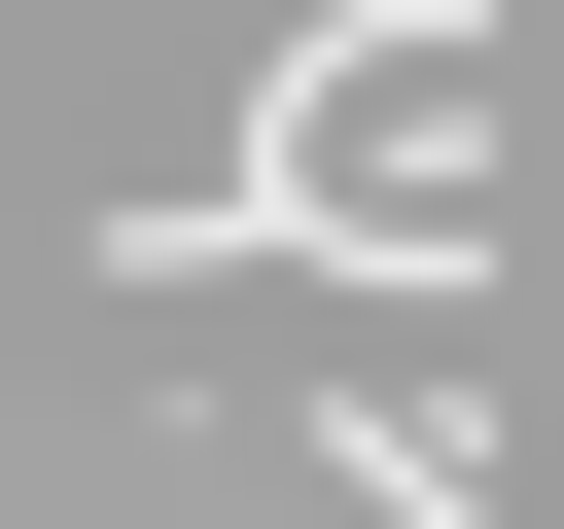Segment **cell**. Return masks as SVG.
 <instances>
[{
    "label": "cell",
    "mask_w": 564,
    "mask_h": 529,
    "mask_svg": "<svg viewBox=\"0 0 564 529\" xmlns=\"http://www.w3.org/2000/svg\"><path fill=\"white\" fill-rule=\"evenodd\" d=\"M317 458H352V494H388V529H494V423H458V388H352V423H317Z\"/></svg>",
    "instance_id": "cell-1"
}]
</instances>
